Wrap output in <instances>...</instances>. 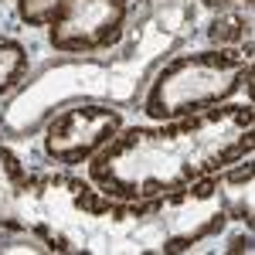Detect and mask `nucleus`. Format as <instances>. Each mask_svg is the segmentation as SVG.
I'll list each match as a JSON object with an SVG mask.
<instances>
[{
  "label": "nucleus",
  "mask_w": 255,
  "mask_h": 255,
  "mask_svg": "<svg viewBox=\"0 0 255 255\" xmlns=\"http://www.w3.org/2000/svg\"><path fill=\"white\" fill-rule=\"evenodd\" d=\"M17 232L34 235L51 252L92 255H170L215 238L232 218L225 180L150 201H123L82 177L27 174L14 201Z\"/></svg>",
  "instance_id": "1"
},
{
  "label": "nucleus",
  "mask_w": 255,
  "mask_h": 255,
  "mask_svg": "<svg viewBox=\"0 0 255 255\" xmlns=\"http://www.w3.org/2000/svg\"><path fill=\"white\" fill-rule=\"evenodd\" d=\"M252 106H215L208 113L119 129L89 163V180L123 201L180 194L252 157Z\"/></svg>",
  "instance_id": "2"
},
{
  "label": "nucleus",
  "mask_w": 255,
  "mask_h": 255,
  "mask_svg": "<svg viewBox=\"0 0 255 255\" xmlns=\"http://www.w3.org/2000/svg\"><path fill=\"white\" fill-rule=\"evenodd\" d=\"M249 79H252V55L238 48H208L194 55H177L157 72L143 109L157 123L208 113L228 96H235L242 82Z\"/></svg>",
  "instance_id": "3"
},
{
  "label": "nucleus",
  "mask_w": 255,
  "mask_h": 255,
  "mask_svg": "<svg viewBox=\"0 0 255 255\" xmlns=\"http://www.w3.org/2000/svg\"><path fill=\"white\" fill-rule=\"evenodd\" d=\"M129 0H61L48 20V38L65 55L113 48L123 34Z\"/></svg>",
  "instance_id": "4"
},
{
  "label": "nucleus",
  "mask_w": 255,
  "mask_h": 255,
  "mask_svg": "<svg viewBox=\"0 0 255 255\" xmlns=\"http://www.w3.org/2000/svg\"><path fill=\"white\" fill-rule=\"evenodd\" d=\"M123 129V119L109 106H75L48 123L44 129V153L58 163L92 160Z\"/></svg>",
  "instance_id": "5"
},
{
  "label": "nucleus",
  "mask_w": 255,
  "mask_h": 255,
  "mask_svg": "<svg viewBox=\"0 0 255 255\" xmlns=\"http://www.w3.org/2000/svg\"><path fill=\"white\" fill-rule=\"evenodd\" d=\"M24 177H27L24 163L0 143V228H3V232H17L14 201H17V187H20Z\"/></svg>",
  "instance_id": "6"
},
{
  "label": "nucleus",
  "mask_w": 255,
  "mask_h": 255,
  "mask_svg": "<svg viewBox=\"0 0 255 255\" xmlns=\"http://www.w3.org/2000/svg\"><path fill=\"white\" fill-rule=\"evenodd\" d=\"M27 68V51L20 48L17 41L0 38V92L14 89Z\"/></svg>",
  "instance_id": "7"
},
{
  "label": "nucleus",
  "mask_w": 255,
  "mask_h": 255,
  "mask_svg": "<svg viewBox=\"0 0 255 255\" xmlns=\"http://www.w3.org/2000/svg\"><path fill=\"white\" fill-rule=\"evenodd\" d=\"M58 3L61 0H17V14L31 27H48V20H51Z\"/></svg>",
  "instance_id": "8"
},
{
  "label": "nucleus",
  "mask_w": 255,
  "mask_h": 255,
  "mask_svg": "<svg viewBox=\"0 0 255 255\" xmlns=\"http://www.w3.org/2000/svg\"><path fill=\"white\" fill-rule=\"evenodd\" d=\"M235 27H238V20H232V17L215 20V24H211V38L218 41V48H232V41H238L242 31H235Z\"/></svg>",
  "instance_id": "9"
}]
</instances>
